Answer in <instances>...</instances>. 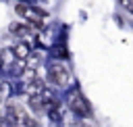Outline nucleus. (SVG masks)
<instances>
[{"mask_svg":"<svg viewBox=\"0 0 133 127\" xmlns=\"http://www.w3.org/2000/svg\"><path fill=\"white\" fill-rule=\"evenodd\" d=\"M69 104H71V110L75 115H79V117H89L91 115V106H89V102L85 100V96L81 92H73Z\"/></svg>","mask_w":133,"mask_h":127,"instance_id":"1","label":"nucleus"},{"mask_svg":"<svg viewBox=\"0 0 133 127\" xmlns=\"http://www.w3.org/2000/svg\"><path fill=\"white\" fill-rule=\"evenodd\" d=\"M48 79L54 83V85H64L69 81V71L62 62H52L48 67Z\"/></svg>","mask_w":133,"mask_h":127,"instance_id":"2","label":"nucleus"},{"mask_svg":"<svg viewBox=\"0 0 133 127\" xmlns=\"http://www.w3.org/2000/svg\"><path fill=\"white\" fill-rule=\"evenodd\" d=\"M25 90H27L29 96H42L44 94V83H42V79H33V81L25 83Z\"/></svg>","mask_w":133,"mask_h":127,"instance_id":"3","label":"nucleus"},{"mask_svg":"<svg viewBox=\"0 0 133 127\" xmlns=\"http://www.w3.org/2000/svg\"><path fill=\"white\" fill-rule=\"evenodd\" d=\"M12 50H15V56H17V58H21V60L29 56V46H27V44H23V42H19Z\"/></svg>","mask_w":133,"mask_h":127,"instance_id":"4","label":"nucleus"},{"mask_svg":"<svg viewBox=\"0 0 133 127\" xmlns=\"http://www.w3.org/2000/svg\"><path fill=\"white\" fill-rule=\"evenodd\" d=\"M21 123H23V127H42V125H39L35 119H31L29 115H23V121H21Z\"/></svg>","mask_w":133,"mask_h":127,"instance_id":"5","label":"nucleus"},{"mask_svg":"<svg viewBox=\"0 0 133 127\" xmlns=\"http://www.w3.org/2000/svg\"><path fill=\"white\" fill-rule=\"evenodd\" d=\"M15 35H27V25H12Z\"/></svg>","mask_w":133,"mask_h":127,"instance_id":"6","label":"nucleus"},{"mask_svg":"<svg viewBox=\"0 0 133 127\" xmlns=\"http://www.w3.org/2000/svg\"><path fill=\"white\" fill-rule=\"evenodd\" d=\"M118 4H121L129 15H133V0H118Z\"/></svg>","mask_w":133,"mask_h":127,"instance_id":"7","label":"nucleus"}]
</instances>
